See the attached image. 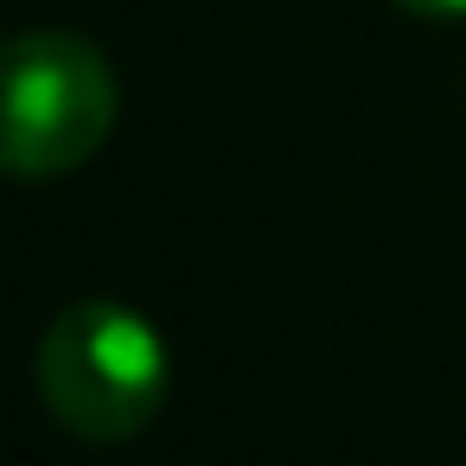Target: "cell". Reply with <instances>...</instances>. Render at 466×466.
<instances>
[{"label":"cell","instance_id":"3","mask_svg":"<svg viewBox=\"0 0 466 466\" xmlns=\"http://www.w3.org/2000/svg\"><path fill=\"white\" fill-rule=\"evenodd\" d=\"M402 14H421V20H466V0H390Z\"/></svg>","mask_w":466,"mask_h":466},{"label":"cell","instance_id":"1","mask_svg":"<svg viewBox=\"0 0 466 466\" xmlns=\"http://www.w3.org/2000/svg\"><path fill=\"white\" fill-rule=\"evenodd\" d=\"M33 390L65 434L116 447L160 421L173 358L160 326L141 319L128 300H71L33 345Z\"/></svg>","mask_w":466,"mask_h":466},{"label":"cell","instance_id":"2","mask_svg":"<svg viewBox=\"0 0 466 466\" xmlns=\"http://www.w3.org/2000/svg\"><path fill=\"white\" fill-rule=\"evenodd\" d=\"M122 84L96 39L65 26L14 33L0 71V167L14 179H65L116 135Z\"/></svg>","mask_w":466,"mask_h":466}]
</instances>
